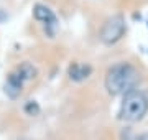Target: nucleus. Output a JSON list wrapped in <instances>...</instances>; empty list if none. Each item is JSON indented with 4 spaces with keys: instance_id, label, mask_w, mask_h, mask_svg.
<instances>
[{
    "instance_id": "obj_1",
    "label": "nucleus",
    "mask_w": 148,
    "mask_h": 140,
    "mask_svg": "<svg viewBox=\"0 0 148 140\" xmlns=\"http://www.w3.org/2000/svg\"><path fill=\"white\" fill-rule=\"evenodd\" d=\"M140 81V74L130 63L114 65L106 74V89L110 96H125L133 91Z\"/></svg>"
},
{
    "instance_id": "obj_2",
    "label": "nucleus",
    "mask_w": 148,
    "mask_h": 140,
    "mask_svg": "<svg viewBox=\"0 0 148 140\" xmlns=\"http://www.w3.org/2000/svg\"><path fill=\"white\" fill-rule=\"evenodd\" d=\"M148 112V97L145 92L133 89L123 96V101L120 104L119 117L125 122H138L145 117Z\"/></svg>"
},
{
    "instance_id": "obj_3",
    "label": "nucleus",
    "mask_w": 148,
    "mask_h": 140,
    "mask_svg": "<svg viewBox=\"0 0 148 140\" xmlns=\"http://www.w3.org/2000/svg\"><path fill=\"white\" fill-rule=\"evenodd\" d=\"M36 74H38V71L32 63H28V61L21 63L20 66H16L15 69L7 76L5 94L10 97V99H16V97L21 94V91H23V86H25L28 81L35 79Z\"/></svg>"
},
{
    "instance_id": "obj_4",
    "label": "nucleus",
    "mask_w": 148,
    "mask_h": 140,
    "mask_svg": "<svg viewBox=\"0 0 148 140\" xmlns=\"http://www.w3.org/2000/svg\"><path fill=\"white\" fill-rule=\"evenodd\" d=\"M125 32H127L125 18L122 15H112L104 22L101 33H99V38L104 45L110 46V45H115L117 41H120L125 35Z\"/></svg>"
},
{
    "instance_id": "obj_5",
    "label": "nucleus",
    "mask_w": 148,
    "mask_h": 140,
    "mask_svg": "<svg viewBox=\"0 0 148 140\" xmlns=\"http://www.w3.org/2000/svg\"><path fill=\"white\" fill-rule=\"evenodd\" d=\"M33 16H35V20H38L45 27V32H46V35L49 38H53L56 35L59 20H58V16H56V13L49 7L43 5V3H36V5L33 7Z\"/></svg>"
},
{
    "instance_id": "obj_6",
    "label": "nucleus",
    "mask_w": 148,
    "mask_h": 140,
    "mask_svg": "<svg viewBox=\"0 0 148 140\" xmlns=\"http://www.w3.org/2000/svg\"><path fill=\"white\" fill-rule=\"evenodd\" d=\"M90 74H92V68L89 65H86V63H73L68 69L69 79L76 81V82H81L84 79H87Z\"/></svg>"
},
{
    "instance_id": "obj_7",
    "label": "nucleus",
    "mask_w": 148,
    "mask_h": 140,
    "mask_svg": "<svg viewBox=\"0 0 148 140\" xmlns=\"http://www.w3.org/2000/svg\"><path fill=\"white\" fill-rule=\"evenodd\" d=\"M25 112L30 114V115H36V114L40 112V107H38V104L35 102V101H30V102L25 106Z\"/></svg>"
},
{
    "instance_id": "obj_8",
    "label": "nucleus",
    "mask_w": 148,
    "mask_h": 140,
    "mask_svg": "<svg viewBox=\"0 0 148 140\" xmlns=\"http://www.w3.org/2000/svg\"><path fill=\"white\" fill-rule=\"evenodd\" d=\"M137 140H148V132L147 134H142V135H138Z\"/></svg>"
}]
</instances>
